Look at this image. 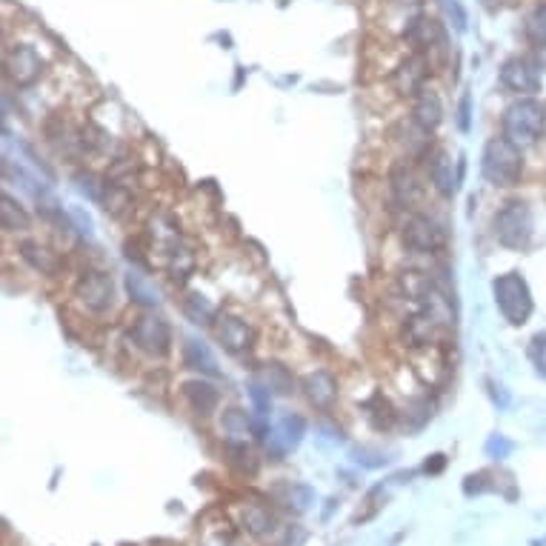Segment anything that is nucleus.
Wrapping results in <instances>:
<instances>
[{
    "label": "nucleus",
    "instance_id": "b1692460",
    "mask_svg": "<svg viewBox=\"0 0 546 546\" xmlns=\"http://www.w3.org/2000/svg\"><path fill=\"white\" fill-rule=\"evenodd\" d=\"M126 289H129L132 300L141 303V307H155V303H158V289L152 286L141 272H129V275H126Z\"/></svg>",
    "mask_w": 546,
    "mask_h": 546
},
{
    "label": "nucleus",
    "instance_id": "f704fd0d",
    "mask_svg": "<svg viewBox=\"0 0 546 546\" xmlns=\"http://www.w3.org/2000/svg\"><path fill=\"white\" fill-rule=\"evenodd\" d=\"M443 466H447V458H443V455H432V458L424 464V472L426 475H438Z\"/></svg>",
    "mask_w": 546,
    "mask_h": 546
},
{
    "label": "nucleus",
    "instance_id": "393cba45",
    "mask_svg": "<svg viewBox=\"0 0 546 546\" xmlns=\"http://www.w3.org/2000/svg\"><path fill=\"white\" fill-rule=\"evenodd\" d=\"M526 37L532 46H546V4L535 6V12L526 18Z\"/></svg>",
    "mask_w": 546,
    "mask_h": 546
},
{
    "label": "nucleus",
    "instance_id": "7c9ffc66",
    "mask_svg": "<svg viewBox=\"0 0 546 546\" xmlns=\"http://www.w3.org/2000/svg\"><path fill=\"white\" fill-rule=\"evenodd\" d=\"M252 426V421L246 417V412H240V410H230L223 415V429L230 432V435H244V432Z\"/></svg>",
    "mask_w": 546,
    "mask_h": 546
},
{
    "label": "nucleus",
    "instance_id": "20e7f679",
    "mask_svg": "<svg viewBox=\"0 0 546 546\" xmlns=\"http://www.w3.org/2000/svg\"><path fill=\"white\" fill-rule=\"evenodd\" d=\"M532 230H535V221H532V212L526 203L512 200L495 214V238L501 240V246L506 249H524L532 240Z\"/></svg>",
    "mask_w": 546,
    "mask_h": 546
},
{
    "label": "nucleus",
    "instance_id": "f3484780",
    "mask_svg": "<svg viewBox=\"0 0 546 546\" xmlns=\"http://www.w3.org/2000/svg\"><path fill=\"white\" fill-rule=\"evenodd\" d=\"M429 181L443 198H452L455 192H458V175H455V169H452V158L443 149L429 155Z\"/></svg>",
    "mask_w": 546,
    "mask_h": 546
},
{
    "label": "nucleus",
    "instance_id": "f8f14e48",
    "mask_svg": "<svg viewBox=\"0 0 546 546\" xmlns=\"http://www.w3.org/2000/svg\"><path fill=\"white\" fill-rule=\"evenodd\" d=\"M389 189H392V198H395L401 209H415L417 200H421V195H424V186H421V181H417V175L410 163H395V167H392Z\"/></svg>",
    "mask_w": 546,
    "mask_h": 546
},
{
    "label": "nucleus",
    "instance_id": "c756f323",
    "mask_svg": "<svg viewBox=\"0 0 546 546\" xmlns=\"http://www.w3.org/2000/svg\"><path fill=\"white\" fill-rule=\"evenodd\" d=\"M186 315L192 317L195 324H207L209 317H214V309H212L209 300H203L200 295H192L186 300Z\"/></svg>",
    "mask_w": 546,
    "mask_h": 546
},
{
    "label": "nucleus",
    "instance_id": "f03ea898",
    "mask_svg": "<svg viewBox=\"0 0 546 546\" xmlns=\"http://www.w3.org/2000/svg\"><path fill=\"white\" fill-rule=\"evenodd\" d=\"M480 172L492 183L501 189H510L520 181L524 175V155H520V146H515L506 137H492L484 146V158H480Z\"/></svg>",
    "mask_w": 546,
    "mask_h": 546
},
{
    "label": "nucleus",
    "instance_id": "e433bc0d",
    "mask_svg": "<svg viewBox=\"0 0 546 546\" xmlns=\"http://www.w3.org/2000/svg\"><path fill=\"white\" fill-rule=\"evenodd\" d=\"M532 546H546V538L543 541H532Z\"/></svg>",
    "mask_w": 546,
    "mask_h": 546
},
{
    "label": "nucleus",
    "instance_id": "412c9836",
    "mask_svg": "<svg viewBox=\"0 0 546 546\" xmlns=\"http://www.w3.org/2000/svg\"><path fill=\"white\" fill-rule=\"evenodd\" d=\"M0 203H4V207H0V223H4V230L6 232H27L29 223H32L27 209H23L20 203L6 192H4V198H0Z\"/></svg>",
    "mask_w": 546,
    "mask_h": 546
},
{
    "label": "nucleus",
    "instance_id": "423d86ee",
    "mask_svg": "<svg viewBox=\"0 0 546 546\" xmlns=\"http://www.w3.org/2000/svg\"><path fill=\"white\" fill-rule=\"evenodd\" d=\"M541 78H543V63L535 55H518L510 58L501 69V83L503 89L518 95H532L541 89Z\"/></svg>",
    "mask_w": 546,
    "mask_h": 546
},
{
    "label": "nucleus",
    "instance_id": "0eeeda50",
    "mask_svg": "<svg viewBox=\"0 0 546 546\" xmlns=\"http://www.w3.org/2000/svg\"><path fill=\"white\" fill-rule=\"evenodd\" d=\"M132 340L137 349L152 355V358H163L172 349V329L160 315H141L135 317Z\"/></svg>",
    "mask_w": 546,
    "mask_h": 546
},
{
    "label": "nucleus",
    "instance_id": "473e14b6",
    "mask_svg": "<svg viewBox=\"0 0 546 546\" xmlns=\"http://www.w3.org/2000/svg\"><path fill=\"white\" fill-rule=\"evenodd\" d=\"M492 484H489V475L487 472H475V475H466L464 480V495L466 498H475V495H484L489 492Z\"/></svg>",
    "mask_w": 546,
    "mask_h": 546
},
{
    "label": "nucleus",
    "instance_id": "aec40b11",
    "mask_svg": "<svg viewBox=\"0 0 546 546\" xmlns=\"http://www.w3.org/2000/svg\"><path fill=\"white\" fill-rule=\"evenodd\" d=\"M183 363L189 370H198V372H207V375H218V361L214 355L209 352V347L203 344L198 338H186L183 344Z\"/></svg>",
    "mask_w": 546,
    "mask_h": 546
},
{
    "label": "nucleus",
    "instance_id": "5701e85b",
    "mask_svg": "<svg viewBox=\"0 0 546 546\" xmlns=\"http://www.w3.org/2000/svg\"><path fill=\"white\" fill-rule=\"evenodd\" d=\"M366 417H370V424H372L375 429L386 432V429L395 426V417H398V412L392 410V403H389L384 395H375L370 403H366Z\"/></svg>",
    "mask_w": 546,
    "mask_h": 546
},
{
    "label": "nucleus",
    "instance_id": "4468645a",
    "mask_svg": "<svg viewBox=\"0 0 546 546\" xmlns=\"http://www.w3.org/2000/svg\"><path fill=\"white\" fill-rule=\"evenodd\" d=\"M238 518H240V529L249 532L252 538H269V535H275V529H277V518L272 515L269 506L255 503V501L240 503Z\"/></svg>",
    "mask_w": 546,
    "mask_h": 546
},
{
    "label": "nucleus",
    "instance_id": "72a5a7b5",
    "mask_svg": "<svg viewBox=\"0 0 546 546\" xmlns=\"http://www.w3.org/2000/svg\"><path fill=\"white\" fill-rule=\"evenodd\" d=\"M200 546H235V538L226 529H209L207 535H203Z\"/></svg>",
    "mask_w": 546,
    "mask_h": 546
},
{
    "label": "nucleus",
    "instance_id": "a878e982",
    "mask_svg": "<svg viewBox=\"0 0 546 546\" xmlns=\"http://www.w3.org/2000/svg\"><path fill=\"white\" fill-rule=\"evenodd\" d=\"M312 503H315V489H312V487H307V484L289 487V495H286V506H289V510L307 512Z\"/></svg>",
    "mask_w": 546,
    "mask_h": 546
},
{
    "label": "nucleus",
    "instance_id": "7ed1b4c3",
    "mask_svg": "<svg viewBox=\"0 0 546 546\" xmlns=\"http://www.w3.org/2000/svg\"><path fill=\"white\" fill-rule=\"evenodd\" d=\"M492 295H495V307L503 315V321H510L512 326H524L529 321L535 303H532L529 284L518 272H506L495 277Z\"/></svg>",
    "mask_w": 546,
    "mask_h": 546
},
{
    "label": "nucleus",
    "instance_id": "f257e3e1",
    "mask_svg": "<svg viewBox=\"0 0 546 546\" xmlns=\"http://www.w3.org/2000/svg\"><path fill=\"white\" fill-rule=\"evenodd\" d=\"M543 126H546V109L535 98H518L515 104L506 106L501 118L503 137L520 149L535 146L543 135Z\"/></svg>",
    "mask_w": 546,
    "mask_h": 546
},
{
    "label": "nucleus",
    "instance_id": "2f4dec72",
    "mask_svg": "<svg viewBox=\"0 0 546 546\" xmlns=\"http://www.w3.org/2000/svg\"><path fill=\"white\" fill-rule=\"evenodd\" d=\"M441 6H443V12H447L455 32H464L466 29V9L461 6V0H441Z\"/></svg>",
    "mask_w": 546,
    "mask_h": 546
},
{
    "label": "nucleus",
    "instance_id": "4be33fe9",
    "mask_svg": "<svg viewBox=\"0 0 546 546\" xmlns=\"http://www.w3.org/2000/svg\"><path fill=\"white\" fill-rule=\"evenodd\" d=\"M258 384L266 386L269 392H277V395H289L292 392V375L284 363H266L258 372Z\"/></svg>",
    "mask_w": 546,
    "mask_h": 546
},
{
    "label": "nucleus",
    "instance_id": "ddd939ff",
    "mask_svg": "<svg viewBox=\"0 0 546 546\" xmlns=\"http://www.w3.org/2000/svg\"><path fill=\"white\" fill-rule=\"evenodd\" d=\"M426 74H429V58L426 55H412V58H406L395 72H392V86H395L398 95H417L424 89Z\"/></svg>",
    "mask_w": 546,
    "mask_h": 546
},
{
    "label": "nucleus",
    "instance_id": "9d476101",
    "mask_svg": "<svg viewBox=\"0 0 546 546\" xmlns=\"http://www.w3.org/2000/svg\"><path fill=\"white\" fill-rule=\"evenodd\" d=\"M303 435H307V421H303L300 415H284L281 421H277L275 429H269V438H266V449L275 461H281L286 452L298 449Z\"/></svg>",
    "mask_w": 546,
    "mask_h": 546
},
{
    "label": "nucleus",
    "instance_id": "1a4fd4ad",
    "mask_svg": "<svg viewBox=\"0 0 546 546\" xmlns=\"http://www.w3.org/2000/svg\"><path fill=\"white\" fill-rule=\"evenodd\" d=\"M43 72V58L37 55V49L29 43H15L6 49V60H4V74L9 83L15 86H32Z\"/></svg>",
    "mask_w": 546,
    "mask_h": 546
},
{
    "label": "nucleus",
    "instance_id": "bb28decb",
    "mask_svg": "<svg viewBox=\"0 0 546 546\" xmlns=\"http://www.w3.org/2000/svg\"><path fill=\"white\" fill-rule=\"evenodd\" d=\"M526 355H529V363L535 366V372L546 380V332H538L529 340Z\"/></svg>",
    "mask_w": 546,
    "mask_h": 546
},
{
    "label": "nucleus",
    "instance_id": "a211bd4d",
    "mask_svg": "<svg viewBox=\"0 0 546 546\" xmlns=\"http://www.w3.org/2000/svg\"><path fill=\"white\" fill-rule=\"evenodd\" d=\"M183 398L189 401V406H192L198 415H212L214 410H218V401H221L218 389L207 384V380H186Z\"/></svg>",
    "mask_w": 546,
    "mask_h": 546
},
{
    "label": "nucleus",
    "instance_id": "dca6fc26",
    "mask_svg": "<svg viewBox=\"0 0 546 546\" xmlns=\"http://www.w3.org/2000/svg\"><path fill=\"white\" fill-rule=\"evenodd\" d=\"M412 121L424 135L435 132L441 126V121H443L441 98L435 92H429V89H421V92L415 95V104H412Z\"/></svg>",
    "mask_w": 546,
    "mask_h": 546
},
{
    "label": "nucleus",
    "instance_id": "39448f33",
    "mask_svg": "<svg viewBox=\"0 0 546 546\" xmlns=\"http://www.w3.org/2000/svg\"><path fill=\"white\" fill-rule=\"evenodd\" d=\"M401 240L403 246L415 252V255H432V252H438L443 246V230L438 226V221H432L429 214H421V212H412L410 218L403 221V230H401Z\"/></svg>",
    "mask_w": 546,
    "mask_h": 546
},
{
    "label": "nucleus",
    "instance_id": "9b49d317",
    "mask_svg": "<svg viewBox=\"0 0 546 546\" xmlns=\"http://www.w3.org/2000/svg\"><path fill=\"white\" fill-rule=\"evenodd\" d=\"M214 338H218V344L230 355H244V352L252 349V344H255V332H252V326L244 324L235 315H218L214 317Z\"/></svg>",
    "mask_w": 546,
    "mask_h": 546
},
{
    "label": "nucleus",
    "instance_id": "c85d7f7f",
    "mask_svg": "<svg viewBox=\"0 0 546 546\" xmlns=\"http://www.w3.org/2000/svg\"><path fill=\"white\" fill-rule=\"evenodd\" d=\"M487 458H492V461H503V458H510L512 455V449H515V443L506 438V435H492L489 441H487Z\"/></svg>",
    "mask_w": 546,
    "mask_h": 546
},
{
    "label": "nucleus",
    "instance_id": "6ab92c4d",
    "mask_svg": "<svg viewBox=\"0 0 546 546\" xmlns=\"http://www.w3.org/2000/svg\"><path fill=\"white\" fill-rule=\"evenodd\" d=\"M20 258L27 261L32 269L43 272V275H55L60 269V258L55 255L52 249L41 246L37 240H23L20 244Z\"/></svg>",
    "mask_w": 546,
    "mask_h": 546
},
{
    "label": "nucleus",
    "instance_id": "6e6552de",
    "mask_svg": "<svg viewBox=\"0 0 546 546\" xmlns=\"http://www.w3.org/2000/svg\"><path fill=\"white\" fill-rule=\"evenodd\" d=\"M74 295L89 312H106L115 303V284L112 277L100 269H83L78 284H74Z\"/></svg>",
    "mask_w": 546,
    "mask_h": 546
},
{
    "label": "nucleus",
    "instance_id": "2eb2a0df",
    "mask_svg": "<svg viewBox=\"0 0 546 546\" xmlns=\"http://www.w3.org/2000/svg\"><path fill=\"white\" fill-rule=\"evenodd\" d=\"M303 392H307L309 403H315L317 410H332L338 401V380L329 375L326 370H315L303 378Z\"/></svg>",
    "mask_w": 546,
    "mask_h": 546
},
{
    "label": "nucleus",
    "instance_id": "cd10ccee",
    "mask_svg": "<svg viewBox=\"0 0 546 546\" xmlns=\"http://www.w3.org/2000/svg\"><path fill=\"white\" fill-rule=\"evenodd\" d=\"M352 461L363 466V469H380V466H386L389 458L384 452H378V449H370V447H358V449H352Z\"/></svg>",
    "mask_w": 546,
    "mask_h": 546
},
{
    "label": "nucleus",
    "instance_id": "c9c22d12",
    "mask_svg": "<svg viewBox=\"0 0 546 546\" xmlns=\"http://www.w3.org/2000/svg\"><path fill=\"white\" fill-rule=\"evenodd\" d=\"M461 129H469V98L461 100Z\"/></svg>",
    "mask_w": 546,
    "mask_h": 546
}]
</instances>
